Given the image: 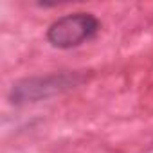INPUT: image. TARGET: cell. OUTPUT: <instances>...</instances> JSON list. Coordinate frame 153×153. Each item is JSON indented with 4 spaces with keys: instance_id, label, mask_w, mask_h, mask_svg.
<instances>
[{
    "instance_id": "cell-1",
    "label": "cell",
    "mask_w": 153,
    "mask_h": 153,
    "mask_svg": "<svg viewBox=\"0 0 153 153\" xmlns=\"http://www.w3.org/2000/svg\"><path fill=\"white\" fill-rule=\"evenodd\" d=\"M101 24L90 13H74L58 18L47 31V40L58 49H72L96 36Z\"/></svg>"
},
{
    "instance_id": "cell-2",
    "label": "cell",
    "mask_w": 153,
    "mask_h": 153,
    "mask_svg": "<svg viewBox=\"0 0 153 153\" xmlns=\"http://www.w3.org/2000/svg\"><path fill=\"white\" fill-rule=\"evenodd\" d=\"M79 79H81L79 74H54V76H47V78L24 79L13 87L9 97L15 105L34 103L78 85Z\"/></svg>"
}]
</instances>
